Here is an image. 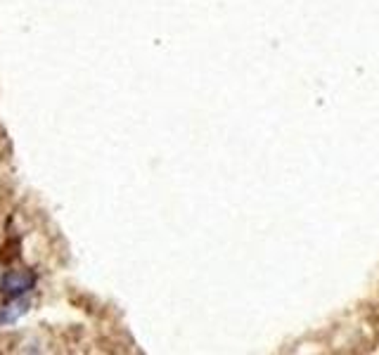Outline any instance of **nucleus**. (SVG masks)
<instances>
[{"label":"nucleus","mask_w":379,"mask_h":355,"mask_svg":"<svg viewBox=\"0 0 379 355\" xmlns=\"http://www.w3.org/2000/svg\"><path fill=\"white\" fill-rule=\"evenodd\" d=\"M34 287H36V273H34V270H29V268L8 270V273L0 277V292L8 296V299H15V296H26Z\"/></svg>","instance_id":"1"},{"label":"nucleus","mask_w":379,"mask_h":355,"mask_svg":"<svg viewBox=\"0 0 379 355\" xmlns=\"http://www.w3.org/2000/svg\"><path fill=\"white\" fill-rule=\"evenodd\" d=\"M29 306H31V303L26 301L24 296H15V299H10V303L0 306V327H3V325H15L22 315L29 313Z\"/></svg>","instance_id":"2"}]
</instances>
